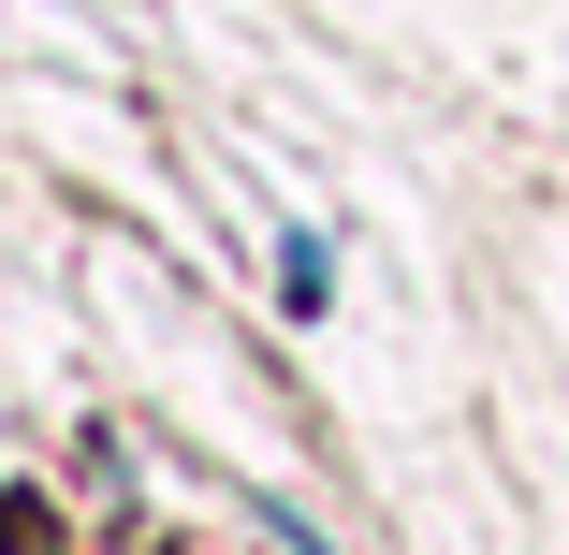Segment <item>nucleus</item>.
Segmentation results:
<instances>
[{
  "label": "nucleus",
  "instance_id": "1",
  "mask_svg": "<svg viewBox=\"0 0 569 555\" xmlns=\"http://www.w3.org/2000/svg\"><path fill=\"white\" fill-rule=\"evenodd\" d=\"M321 278H336V264H321V235H292V249H278V293H292V321H321Z\"/></svg>",
  "mask_w": 569,
  "mask_h": 555
},
{
  "label": "nucleus",
  "instance_id": "2",
  "mask_svg": "<svg viewBox=\"0 0 569 555\" xmlns=\"http://www.w3.org/2000/svg\"><path fill=\"white\" fill-rule=\"evenodd\" d=\"M0 555H59V526H44L30 497H0Z\"/></svg>",
  "mask_w": 569,
  "mask_h": 555
}]
</instances>
